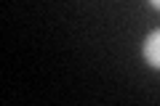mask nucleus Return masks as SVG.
<instances>
[{
	"label": "nucleus",
	"mask_w": 160,
	"mask_h": 106,
	"mask_svg": "<svg viewBox=\"0 0 160 106\" xmlns=\"http://www.w3.org/2000/svg\"><path fill=\"white\" fill-rule=\"evenodd\" d=\"M142 56L152 69H160V29H155L152 35H147V40L142 45Z\"/></svg>",
	"instance_id": "1"
},
{
	"label": "nucleus",
	"mask_w": 160,
	"mask_h": 106,
	"mask_svg": "<svg viewBox=\"0 0 160 106\" xmlns=\"http://www.w3.org/2000/svg\"><path fill=\"white\" fill-rule=\"evenodd\" d=\"M149 3H152V6H155V8L160 11V0H149Z\"/></svg>",
	"instance_id": "2"
}]
</instances>
